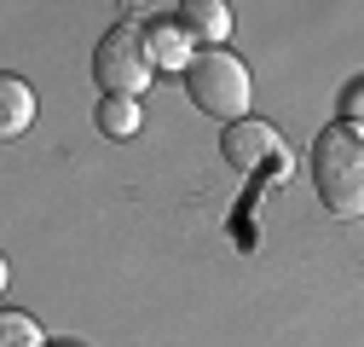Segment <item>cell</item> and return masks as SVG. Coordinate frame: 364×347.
Here are the masks:
<instances>
[{"label":"cell","mask_w":364,"mask_h":347,"mask_svg":"<svg viewBox=\"0 0 364 347\" xmlns=\"http://www.w3.org/2000/svg\"><path fill=\"white\" fill-rule=\"evenodd\" d=\"M306 168H312V191L330 214L353 220L364 214V127L353 122H330L312 134V151H306Z\"/></svg>","instance_id":"obj_1"},{"label":"cell","mask_w":364,"mask_h":347,"mask_svg":"<svg viewBox=\"0 0 364 347\" xmlns=\"http://www.w3.org/2000/svg\"><path fill=\"white\" fill-rule=\"evenodd\" d=\"M151 75H156V58H151L145 29L133 23V18H116L99 35V47H93V81H99V93L105 99H139L145 87H151Z\"/></svg>","instance_id":"obj_2"},{"label":"cell","mask_w":364,"mask_h":347,"mask_svg":"<svg viewBox=\"0 0 364 347\" xmlns=\"http://www.w3.org/2000/svg\"><path fill=\"white\" fill-rule=\"evenodd\" d=\"M249 70H243V58H232L225 47H208V53H197V64L186 70V99L203 110V116H214V122H243V110H249Z\"/></svg>","instance_id":"obj_3"},{"label":"cell","mask_w":364,"mask_h":347,"mask_svg":"<svg viewBox=\"0 0 364 347\" xmlns=\"http://www.w3.org/2000/svg\"><path fill=\"white\" fill-rule=\"evenodd\" d=\"M220 151H225V162H232V168H260L272 151H284V139H278V127H272V122H260V116H243V122H232V127H225V134H220Z\"/></svg>","instance_id":"obj_4"},{"label":"cell","mask_w":364,"mask_h":347,"mask_svg":"<svg viewBox=\"0 0 364 347\" xmlns=\"http://www.w3.org/2000/svg\"><path fill=\"white\" fill-rule=\"evenodd\" d=\"M35 122V87L18 75H0V139H18Z\"/></svg>","instance_id":"obj_5"},{"label":"cell","mask_w":364,"mask_h":347,"mask_svg":"<svg viewBox=\"0 0 364 347\" xmlns=\"http://www.w3.org/2000/svg\"><path fill=\"white\" fill-rule=\"evenodd\" d=\"M179 29H191L208 47H220L225 29H232V6L225 0H179Z\"/></svg>","instance_id":"obj_6"},{"label":"cell","mask_w":364,"mask_h":347,"mask_svg":"<svg viewBox=\"0 0 364 347\" xmlns=\"http://www.w3.org/2000/svg\"><path fill=\"white\" fill-rule=\"evenodd\" d=\"M145 41H151L156 70H191V64H197V53L186 47V29H173V23H151Z\"/></svg>","instance_id":"obj_7"},{"label":"cell","mask_w":364,"mask_h":347,"mask_svg":"<svg viewBox=\"0 0 364 347\" xmlns=\"http://www.w3.org/2000/svg\"><path fill=\"white\" fill-rule=\"evenodd\" d=\"M99 134L105 139H133L139 134V105L133 99H99Z\"/></svg>","instance_id":"obj_8"},{"label":"cell","mask_w":364,"mask_h":347,"mask_svg":"<svg viewBox=\"0 0 364 347\" xmlns=\"http://www.w3.org/2000/svg\"><path fill=\"white\" fill-rule=\"evenodd\" d=\"M0 347H41V324L29 313H6L0 319Z\"/></svg>","instance_id":"obj_9"},{"label":"cell","mask_w":364,"mask_h":347,"mask_svg":"<svg viewBox=\"0 0 364 347\" xmlns=\"http://www.w3.org/2000/svg\"><path fill=\"white\" fill-rule=\"evenodd\" d=\"M347 110H353V127H358V116H364V87H347Z\"/></svg>","instance_id":"obj_10"}]
</instances>
